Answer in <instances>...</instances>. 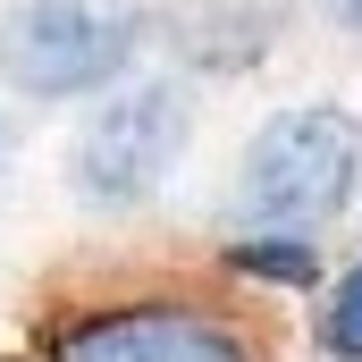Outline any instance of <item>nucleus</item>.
Returning a JSON list of instances; mask_svg holds the SVG:
<instances>
[{"label":"nucleus","mask_w":362,"mask_h":362,"mask_svg":"<svg viewBox=\"0 0 362 362\" xmlns=\"http://www.w3.org/2000/svg\"><path fill=\"white\" fill-rule=\"evenodd\" d=\"M51 362H253V346L219 320V312H185V303H118L93 312L59 337Z\"/></svg>","instance_id":"20e7f679"},{"label":"nucleus","mask_w":362,"mask_h":362,"mask_svg":"<svg viewBox=\"0 0 362 362\" xmlns=\"http://www.w3.org/2000/svg\"><path fill=\"white\" fill-rule=\"evenodd\" d=\"M337 8H346V17H354V25H362V0H337Z\"/></svg>","instance_id":"0eeeda50"},{"label":"nucleus","mask_w":362,"mask_h":362,"mask_svg":"<svg viewBox=\"0 0 362 362\" xmlns=\"http://www.w3.org/2000/svg\"><path fill=\"white\" fill-rule=\"evenodd\" d=\"M144 42L135 0H17L0 17V76L34 101H76L127 76Z\"/></svg>","instance_id":"f03ea898"},{"label":"nucleus","mask_w":362,"mask_h":362,"mask_svg":"<svg viewBox=\"0 0 362 362\" xmlns=\"http://www.w3.org/2000/svg\"><path fill=\"white\" fill-rule=\"evenodd\" d=\"M228 262L253 270V278H278V286H303V278H312V245H278V236L262 245V236H236Z\"/></svg>","instance_id":"423d86ee"},{"label":"nucleus","mask_w":362,"mask_h":362,"mask_svg":"<svg viewBox=\"0 0 362 362\" xmlns=\"http://www.w3.org/2000/svg\"><path fill=\"white\" fill-rule=\"evenodd\" d=\"M185 135H194V101L177 76H144V85L110 93L93 110V127L76 135V194L85 202H144L152 185L177 169Z\"/></svg>","instance_id":"7ed1b4c3"},{"label":"nucleus","mask_w":362,"mask_h":362,"mask_svg":"<svg viewBox=\"0 0 362 362\" xmlns=\"http://www.w3.org/2000/svg\"><path fill=\"white\" fill-rule=\"evenodd\" d=\"M362 185V127L337 101L278 110L270 127L245 144L236 169V219L245 228H320L354 202Z\"/></svg>","instance_id":"f257e3e1"},{"label":"nucleus","mask_w":362,"mask_h":362,"mask_svg":"<svg viewBox=\"0 0 362 362\" xmlns=\"http://www.w3.org/2000/svg\"><path fill=\"white\" fill-rule=\"evenodd\" d=\"M320 346L337 362H362V262L337 278V295H329V312H320Z\"/></svg>","instance_id":"39448f33"}]
</instances>
